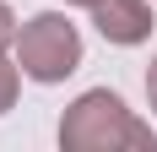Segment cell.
I'll return each instance as SVG.
<instances>
[{"mask_svg":"<svg viewBox=\"0 0 157 152\" xmlns=\"http://www.w3.org/2000/svg\"><path fill=\"white\" fill-rule=\"evenodd\" d=\"M60 147L65 152H157V130L136 109H125L119 92L92 87L60 114Z\"/></svg>","mask_w":157,"mask_h":152,"instance_id":"6da1fadb","label":"cell"},{"mask_svg":"<svg viewBox=\"0 0 157 152\" xmlns=\"http://www.w3.org/2000/svg\"><path fill=\"white\" fill-rule=\"evenodd\" d=\"M16 65H22V76L38 82V87H54L65 76H76L81 71V27L65 11L27 16L22 33H16Z\"/></svg>","mask_w":157,"mask_h":152,"instance_id":"7a4b0ae2","label":"cell"},{"mask_svg":"<svg viewBox=\"0 0 157 152\" xmlns=\"http://www.w3.org/2000/svg\"><path fill=\"white\" fill-rule=\"evenodd\" d=\"M92 27L103 33V44L136 49V44H146V38H152L157 16H152V6H146V0H98V6H92Z\"/></svg>","mask_w":157,"mask_h":152,"instance_id":"3957f363","label":"cell"},{"mask_svg":"<svg viewBox=\"0 0 157 152\" xmlns=\"http://www.w3.org/2000/svg\"><path fill=\"white\" fill-rule=\"evenodd\" d=\"M16 92H22V65L0 54V114H6V109L16 103Z\"/></svg>","mask_w":157,"mask_h":152,"instance_id":"277c9868","label":"cell"},{"mask_svg":"<svg viewBox=\"0 0 157 152\" xmlns=\"http://www.w3.org/2000/svg\"><path fill=\"white\" fill-rule=\"evenodd\" d=\"M16 33H22V22H16V11L0 0V54H6V49H16Z\"/></svg>","mask_w":157,"mask_h":152,"instance_id":"5b68a950","label":"cell"},{"mask_svg":"<svg viewBox=\"0 0 157 152\" xmlns=\"http://www.w3.org/2000/svg\"><path fill=\"white\" fill-rule=\"evenodd\" d=\"M146 103H152V114H157V54H152V65H146Z\"/></svg>","mask_w":157,"mask_h":152,"instance_id":"8992f818","label":"cell"},{"mask_svg":"<svg viewBox=\"0 0 157 152\" xmlns=\"http://www.w3.org/2000/svg\"><path fill=\"white\" fill-rule=\"evenodd\" d=\"M65 6H87V11H92V6H98V0H65Z\"/></svg>","mask_w":157,"mask_h":152,"instance_id":"52a82bcc","label":"cell"}]
</instances>
